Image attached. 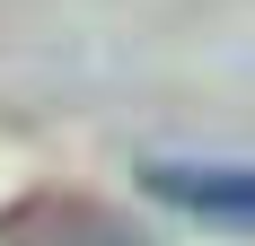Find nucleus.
I'll use <instances>...</instances> for the list:
<instances>
[{"label": "nucleus", "instance_id": "f257e3e1", "mask_svg": "<svg viewBox=\"0 0 255 246\" xmlns=\"http://www.w3.org/2000/svg\"><path fill=\"white\" fill-rule=\"evenodd\" d=\"M158 202H176V211H203L220 229H247L255 220V176L247 167H141Z\"/></svg>", "mask_w": 255, "mask_h": 246}]
</instances>
